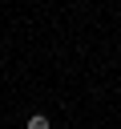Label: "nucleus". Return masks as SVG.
Segmentation results:
<instances>
[{
    "label": "nucleus",
    "mask_w": 121,
    "mask_h": 129,
    "mask_svg": "<svg viewBox=\"0 0 121 129\" xmlns=\"http://www.w3.org/2000/svg\"><path fill=\"white\" fill-rule=\"evenodd\" d=\"M28 129H48V117H44V113H32V117H28Z\"/></svg>",
    "instance_id": "nucleus-1"
}]
</instances>
